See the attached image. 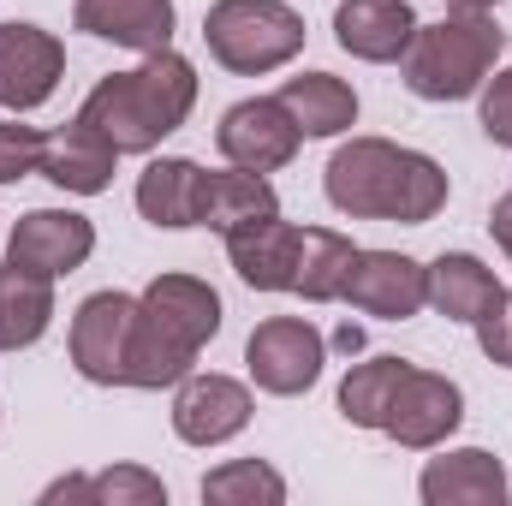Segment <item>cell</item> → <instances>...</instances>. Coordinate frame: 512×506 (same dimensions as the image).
<instances>
[{
    "label": "cell",
    "mask_w": 512,
    "mask_h": 506,
    "mask_svg": "<svg viewBox=\"0 0 512 506\" xmlns=\"http://www.w3.org/2000/svg\"><path fill=\"white\" fill-rule=\"evenodd\" d=\"M298 233L292 221L280 215H262V221H245L227 233V262L233 274L251 286V292H292L298 286Z\"/></svg>",
    "instance_id": "ac0fdd59"
},
{
    "label": "cell",
    "mask_w": 512,
    "mask_h": 506,
    "mask_svg": "<svg viewBox=\"0 0 512 506\" xmlns=\"http://www.w3.org/2000/svg\"><path fill=\"white\" fill-rule=\"evenodd\" d=\"M137 328V298L131 292H90L72 310V370L90 387H126V352Z\"/></svg>",
    "instance_id": "ba28073f"
},
{
    "label": "cell",
    "mask_w": 512,
    "mask_h": 506,
    "mask_svg": "<svg viewBox=\"0 0 512 506\" xmlns=\"http://www.w3.org/2000/svg\"><path fill=\"white\" fill-rule=\"evenodd\" d=\"M191 108H197V66L179 48H155V54H137L131 72L102 78L78 114L96 131H108L120 155H155L191 120Z\"/></svg>",
    "instance_id": "7a4b0ae2"
},
{
    "label": "cell",
    "mask_w": 512,
    "mask_h": 506,
    "mask_svg": "<svg viewBox=\"0 0 512 506\" xmlns=\"http://www.w3.org/2000/svg\"><path fill=\"white\" fill-rule=\"evenodd\" d=\"M209 506H286V477L268 465V459H227L203 477L197 489Z\"/></svg>",
    "instance_id": "484cf974"
},
{
    "label": "cell",
    "mask_w": 512,
    "mask_h": 506,
    "mask_svg": "<svg viewBox=\"0 0 512 506\" xmlns=\"http://www.w3.org/2000/svg\"><path fill=\"white\" fill-rule=\"evenodd\" d=\"M340 298L358 316L411 322L417 310H429V262H417V256H405V251H358Z\"/></svg>",
    "instance_id": "8fae6325"
},
{
    "label": "cell",
    "mask_w": 512,
    "mask_h": 506,
    "mask_svg": "<svg viewBox=\"0 0 512 506\" xmlns=\"http://www.w3.org/2000/svg\"><path fill=\"white\" fill-rule=\"evenodd\" d=\"M417 24L423 18L411 12V0H340L334 6V42L364 66H399Z\"/></svg>",
    "instance_id": "9a60e30c"
},
{
    "label": "cell",
    "mask_w": 512,
    "mask_h": 506,
    "mask_svg": "<svg viewBox=\"0 0 512 506\" xmlns=\"http://www.w3.org/2000/svg\"><path fill=\"white\" fill-rule=\"evenodd\" d=\"M245 370H251V387L274 399H298L328 370V334L310 316H268L245 340Z\"/></svg>",
    "instance_id": "5b68a950"
},
{
    "label": "cell",
    "mask_w": 512,
    "mask_h": 506,
    "mask_svg": "<svg viewBox=\"0 0 512 506\" xmlns=\"http://www.w3.org/2000/svg\"><path fill=\"white\" fill-rule=\"evenodd\" d=\"M36 501H42V506H60V501H66V506H90V477H84V471H72V477H54V483H48Z\"/></svg>",
    "instance_id": "4dcf8cb0"
},
{
    "label": "cell",
    "mask_w": 512,
    "mask_h": 506,
    "mask_svg": "<svg viewBox=\"0 0 512 506\" xmlns=\"http://www.w3.org/2000/svg\"><path fill=\"white\" fill-rule=\"evenodd\" d=\"M322 191L340 215L352 221H393V227H429L447 197L453 179L435 155L405 149L393 137H346L328 167H322Z\"/></svg>",
    "instance_id": "6da1fadb"
},
{
    "label": "cell",
    "mask_w": 512,
    "mask_h": 506,
    "mask_svg": "<svg viewBox=\"0 0 512 506\" xmlns=\"http://www.w3.org/2000/svg\"><path fill=\"white\" fill-rule=\"evenodd\" d=\"M114 167H120V149L108 131H96L84 114L66 120L60 131H48V149H42V179L60 185L66 197H102L114 185Z\"/></svg>",
    "instance_id": "2e32d148"
},
{
    "label": "cell",
    "mask_w": 512,
    "mask_h": 506,
    "mask_svg": "<svg viewBox=\"0 0 512 506\" xmlns=\"http://www.w3.org/2000/svg\"><path fill=\"white\" fill-rule=\"evenodd\" d=\"M90 506H167V483L149 465H108L90 471Z\"/></svg>",
    "instance_id": "4316f807"
},
{
    "label": "cell",
    "mask_w": 512,
    "mask_h": 506,
    "mask_svg": "<svg viewBox=\"0 0 512 506\" xmlns=\"http://www.w3.org/2000/svg\"><path fill=\"white\" fill-rule=\"evenodd\" d=\"M477 120L495 149H512V66H495L489 84L477 90Z\"/></svg>",
    "instance_id": "f1b7e54d"
},
{
    "label": "cell",
    "mask_w": 512,
    "mask_h": 506,
    "mask_svg": "<svg viewBox=\"0 0 512 506\" xmlns=\"http://www.w3.org/2000/svg\"><path fill=\"white\" fill-rule=\"evenodd\" d=\"M137 215L161 233H185L197 227V209H203V167L191 155H155L143 173H137Z\"/></svg>",
    "instance_id": "d6986e66"
},
{
    "label": "cell",
    "mask_w": 512,
    "mask_h": 506,
    "mask_svg": "<svg viewBox=\"0 0 512 506\" xmlns=\"http://www.w3.org/2000/svg\"><path fill=\"white\" fill-rule=\"evenodd\" d=\"M501 48H507V36L489 12L453 6L435 24H417L411 48L399 60V78L417 102H471L489 84V72L501 66Z\"/></svg>",
    "instance_id": "3957f363"
},
{
    "label": "cell",
    "mask_w": 512,
    "mask_h": 506,
    "mask_svg": "<svg viewBox=\"0 0 512 506\" xmlns=\"http://www.w3.org/2000/svg\"><path fill=\"white\" fill-rule=\"evenodd\" d=\"M256 393L251 381L221 376V370H191L173 387V435L185 447H227L251 429Z\"/></svg>",
    "instance_id": "52a82bcc"
},
{
    "label": "cell",
    "mask_w": 512,
    "mask_h": 506,
    "mask_svg": "<svg viewBox=\"0 0 512 506\" xmlns=\"http://www.w3.org/2000/svg\"><path fill=\"white\" fill-rule=\"evenodd\" d=\"M137 310H143L149 328H161L191 358H203V346L221 334V292L209 280H197V274H155L137 292Z\"/></svg>",
    "instance_id": "4fadbf2b"
},
{
    "label": "cell",
    "mask_w": 512,
    "mask_h": 506,
    "mask_svg": "<svg viewBox=\"0 0 512 506\" xmlns=\"http://www.w3.org/2000/svg\"><path fill=\"white\" fill-rule=\"evenodd\" d=\"M471 328H477L483 358H489V364H501V370H512V292H507V286H501V298H495Z\"/></svg>",
    "instance_id": "f546056e"
},
{
    "label": "cell",
    "mask_w": 512,
    "mask_h": 506,
    "mask_svg": "<svg viewBox=\"0 0 512 506\" xmlns=\"http://www.w3.org/2000/svg\"><path fill=\"white\" fill-rule=\"evenodd\" d=\"M352 256L358 245L346 239V233H334V227H304L298 233V298L304 304H340V292H346V274H352Z\"/></svg>",
    "instance_id": "cb8c5ba5"
},
{
    "label": "cell",
    "mask_w": 512,
    "mask_h": 506,
    "mask_svg": "<svg viewBox=\"0 0 512 506\" xmlns=\"http://www.w3.org/2000/svg\"><path fill=\"white\" fill-rule=\"evenodd\" d=\"M459 423H465V387L453 376H441V370L411 364L399 393H393V405H387L382 435L405 453H435V447H447L459 435Z\"/></svg>",
    "instance_id": "8992f818"
},
{
    "label": "cell",
    "mask_w": 512,
    "mask_h": 506,
    "mask_svg": "<svg viewBox=\"0 0 512 506\" xmlns=\"http://www.w3.org/2000/svg\"><path fill=\"white\" fill-rule=\"evenodd\" d=\"M405 370H411V364L393 358V352H376V358L352 364L346 381H340V417H346L352 429H382L387 405H393V393H399Z\"/></svg>",
    "instance_id": "d4e9b609"
},
{
    "label": "cell",
    "mask_w": 512,
    "mask_h": 506,
    "mask_svg": "<svg viewBox=\"0 0 512 506\" xmlns=\"http://www.w3.org/2000/svg\"><path fill=\"white\" fill-rule=\"evenodd\" d=\"M90 256H96V221L78 209H30L12 221V239H6V262L36 268L48 280L78 274Z\"/></svg>",
    "instance_id": "7c38bea8"
},
{
    "label": "cell",
    "mask_w": 512,
    "mask_h": 506,
    "mask_svg": "<svg viewBox=\"0 0 512 506\" xmlns=\"http://www.w3.org/2000/svg\"><path fill=\"white\" fill-rule=\"evenodd\" d=\"M215 149H221V161H233V167L280 173V167H292V155L304 149V131L292 126V114L280 108V96H245V102H233V108L221 114Z\"/></svg>",
    "instance_id": "30bf717a"
},
{
    "label": "cell",
    "mask_w": 512,
    "mask_h": 506,
    "mask_svg": "<svg viewBox=\"0 0 512 506\" xmlns=\"http://www.w3.org/2000/svg\"><path fill=\"white\" fill-rule=\"evenodd\" d=\"M54 328V280L0 262V352H30Z\"/></svg>",
    "instance_id": "603a6c76"
},
{
    "label": "cell",
    "mask_w": 512,
    "mask_h": 506,
    "mask_svg": "<svg viewBox=\"0 0 512 506\" xmlns=\"http://www.w3.org/2000/svg\"><path fill=\"white\" fill-rule=\"evenodd\" d=\"M42 149H48V131L24 126V114H0V185L42 173Z\"/></svg>",
    "instance_id": "83f0119b"
},
{
    "label": "cell",
    "mask_w": 512,
    "mask_h": 506,
    "mask_svg": "<svg viewBox=\"0 0 512 506\" xmlns=\"http://www.w3.org/2000/svg\"><path fill=\"white\" fill-rule=\"evenodd\" d=\"M66 78V42L42 24H0V114H36Z\"/></svg>",
    "instance_id": "9c48e42d"
},
{
    "label": "cell",
    "mask_w": 512,
    "mask_h": 506,
    "mask_svg": "<svg viewBox=\"0 0 512 506\" xmlns=\"http://www.w3.org/2000/svg\"><path fill=\"white\" fill-rule=\"evenodd\" d=\"M447 6H459V12H495L501 0H447Z\"/></svg>",
    "instance_id": "d6a6232c"
},
{
    "label": "cell",
    "mask_w": 512,
    "mask_h": 506,
    "mask_svg": "<svg viewBox=\"0 0 512 506\" xmlns=\"http://www.w3.org/2000/svg\"><path fill=\"white\" fill-rule=\"evenodd\" d=\"M417 501L423 506H507L512 501L507 465L489 447H447L441 459L423 465Z\"/></svg>",
    "instance_id": "5bb4252c"
},
{
    "label": "cell",
    "mask_w": 512,
    "mask_h": 506,
    "mask_svg": "<svg viewBox=\"0 0 512 506\" xmlns=\"http://www.w3.org/2000/svg\"><path fill=\"white\" fill-rule=\"evenodd\" d=\"M489 233H495V245L512 256V191L495 203V209H489Z\"/></svg>",
    "instance_id": "1f68e13d"
},
{
    "label": "cell",
    "mask_w": 512,
    "mask_h": 506,
    "mask_svg": "<svg viewBox=\"0 0 512 506\" xmlns=\"http://www.w3.org/2000/svg\"><path fill=\"white\" fill-rule=\"evenodd\" d=\"M495 298H501V280H495V268H489L483 256L441 251L435 262H429V310H435V316L471 328Z\"/></svg>",
    "instance_id": "7402d4cb"
},
{
    "label": "cell",
    "mask_w": 512,
    "mask_h": 506,
    "mask_svg": "<svg viewBox=\"0 0 512 506\" xmlns=\"http://www.w3.org/2000/svg\"><path fill=\"white\" fill-rule=\"evenodd\" d=\"M304 12L286 0H215L203 12V42L233 78H268L304 54Z\"/></svg>",
    "instance_id": "277c9868"
},
{
    "label": "cell",
    "mask_w": 512,
    "mask_h": 506,
    "mask_svg": "<svg viewBox=\"0 0 512 506\" xmlns=\"http://www.w3.org/2000/svg\"><path fill=\"white\" fill-rule=\"evenodd\" d=\"M72 24L84 36H96V42H114V48H131V54H155V48H173L179 6L173 0H78Z\"/></svg>",
    "instance_id": "e0dca14e"
},
{
    "label": "cell",
    "mask_w": 512,
    "mask_h": 506,
    "mask_svg": "<svg viewBox=\"0 0 512 506\" xmlns=\"http://www.w3.org/2000/svg\"><path fill=\"white\" fill-rule=\"evenodd\" d=\"M262 215H280V197H274V185H268V173H251V167H203V209H197V227H209V233H233V227H245V221H262Z\"/></svg>",
    "instance_id": "ffe728a7"
},
{
    "label": "cell",
    "mask_w": 512,
    "mask_h": 506,
    "mask_svg": "<svg viewBox=\"0 0 512 506\" xmlns=\"http://www.w3.org/2000/svg\"><path fill=\"white\" fill-rule=\"evenodd\" d=\"M280 108L292 114V126L310 137H346L358 126V90L334 72H298L280 84Z\"/></svg>",
    "instance_id": "44dd1931"
}]
</instances>
